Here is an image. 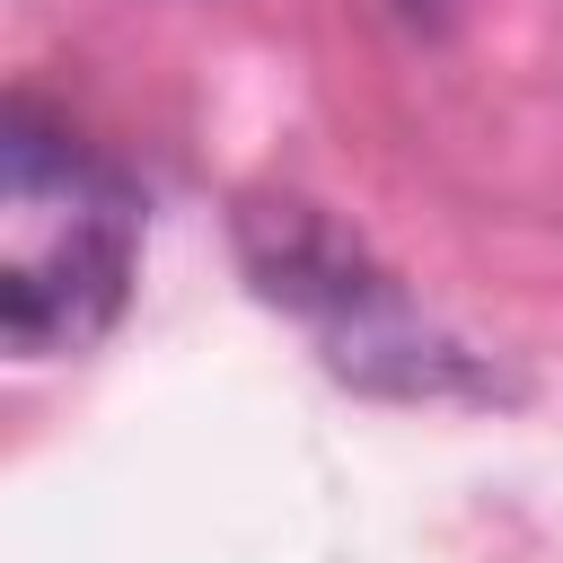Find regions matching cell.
I'll return each instance as SVG.
<instances>
[{
    "mask_svg": "<svg viewBox=\"0 0 563 563\" xmlns=\"http://www.w3.org/2000/svg\"><path fill=\"white\" fill-rule=\"evenodd\" d=\"M141 264V194L88 141L9 106L0 123V343L18 361L88 352Z\"/></svg>",
    "mask_w": 563,
    "mask_h": 563,
    "instance_id": "cell-1",
    "label": "cell"
},
{
    "mask_svg": "<svg viewBox=\"0 0 563 563\" xmlns=\"http://www.w3.org/2000/svg\"><path fill=\"white\" fill-rule=\"evenodd\" d=\"M238 246H246V273L264 299L299 308L334 369L361 378V387H396V396H457V387H484L466 369L457 343H440L405 299L396 282L317 211V202H246L238 220Z\"/></svg>",
    "mask_w": 563,
    "mask_h": 563,
    "instance_id": "cell-2",
    "label": "cell"
},
{
    "mask_svg": "<svg viewBox=\"0 0 563 563\" xmlns=\"http://www.w3.org/2000/svg\"><path fill=\"white\" fill-rule=\"evenodd\" d=\"M396 9H405L413 26H449V18H457V0H396Z\"/></svg>",
    "mask_w": 563,
    "mask_h": 563,
    "instance_id": "cell-3",
    "label": "cell"
}]
</instances>
